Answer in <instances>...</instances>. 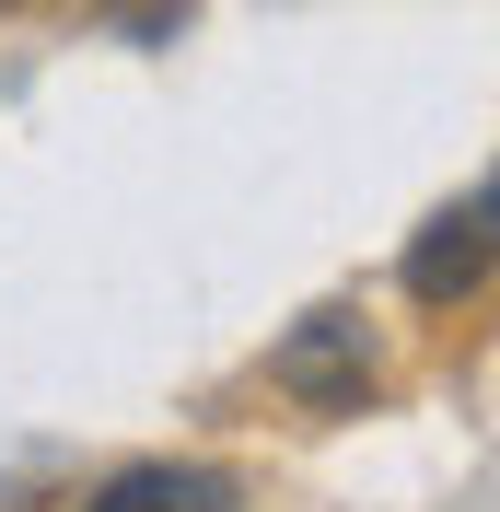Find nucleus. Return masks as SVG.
<instances>
[{
	"instance_id": "nucleus-3",
	"label": "nucleus",
	"mask_w": 500,
	"mask_h": 512,
	"mask_svg": "<svg viewBox=\"0 0 500 512\" xmlns=\"http://www.w3.org/2000/svg\"><path fill=\"white\" fill-rule=\"evenodd\" d=\"M82 512H245V478L210 454H140V466L82 489Z\"/></svg>"
},
{
	"instance_id": "nucleus-2",
	"label": "nucleus",
	"mask_w": 500,
	"mask_h": 512,
	"mask_svg": "<svg viewBox=\"0 0 500 512\" xmlns=\"http://www.w3.org/2000/svg\"><path fill=\"white\" fill-rule=\"evenodd\" d=\"M489 256H500V187L477 175L466 198H442L431 222H419V245L396 256V280L419 315H454V303H477L489 291Z\"/></svg>"
},
{
	"instance_id": "nucleus-1",
	"label": "nucleus",
	"mask_w": 500,
	"mask_h": 512,
	"mask_svg": "<svg viewBox=\"0 0 500 512\" xmlns=\"http://www.w3.org/2000/svg\"><path fill=\"white\" fill-rule=\"evenodd\" d=\"M268 384H280L291 408H326V419L373 408V396H384V350H373V315H361V303H314V315L291 326L280 350H268Z\"/></svg>"
}]
</instances>
